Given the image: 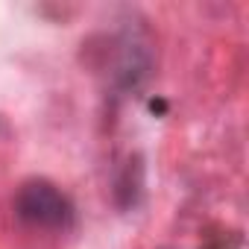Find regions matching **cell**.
<instances>
[{
	"label": "cell",
	"instance_id": "6da1fadb",
	"mask_svg": "<svg viewBox=\"0 0 249 249\" xmlns=\"http://www.w3.org/2000/svg\"><path fill=\"white\" fill-rule=\"evenodd\" d=\"M15 214L36 229L65 231L73 223L71 199L50 179H27L15 194Z\"/></svg>",
	"mask_w": 249,
	"mask_h": 249
}]
</instances>
